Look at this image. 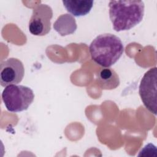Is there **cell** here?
<instances>
[{
  "mask_svg": "<svg viewBox=\"0 0 157 157\" xmlns=\"http://www.w3.org/2000/svg\"><path fill=\"white\" fill-rule=\"evenodd\" d=\"M96 81L102 90H106L117 88L120 83L117 73L112 68L102 69L97 75Z\"/></svg>",
  "mask_w": 157,
  "mask_h": 157,
  "instance_id": "52a82bcc",
  "label": "cell"
},
{
  "mask_svg": "<svg viewBox=\"0 0 157 157\" xmlns=\"http://www.w3.org/2000/svg\"><path fill=\"white\" fill-rule=\"evenodd\" d=\"M53 28L62 36L73 34L77 29L75 19L72 15L62 14L58 17L54 23Z\"/></svg>",
  "mask_w": 157,
  "mask_h": 157,
  "instance_id": "9c48e42d",
  "label": "cell"
},
{
  "mask_svg": "<svg viewBox=\"0 0 157 157\" xmlns=\"http://www.w3.org/2000/svg\"><path fill=\"white\" fill-rule=\"evenodd\" d=\"M53 16L52 8L47 4L37 5L33 10L29 21V31L34 36H43L51 29V19Z\"/></svg>",
  "mask_w": 157,
  "mask_h": 157,
  "instance_id": "5b68a950",
  "label": "cell"
},
{
  "mask_svg": "<svg viewBox=\"0 0 157 157\" xmlns=\"http://www.w3.org/2000/svg\"><path fill=\"white\" fill-rule=\"evenodd\" d=\"M91 59L98 64L109 67L121 56L124 47L121 39L117 36L105 33L98 36L89 47Z\"/></svg>",
  "mask_w": 157,
  "mask_h": 157,
  "instance_id": "7a4b0ae2",
  "label": "cell"
},
{
  "mask_svg": "<svg viewBox=\"0 0 157 157\" xmlns=\"http://www.w3.org/2000/svg\"><path fill=\"white\" fill-rule=\"evenodd\" d=\"M156 83L157 68H150L141 79L139 93L141 100L151 113L156 115Z\"/></svg>",
  "mask_w": 157,
  "mask_h": 157,
  "instance_id": "277c9868",
  "label": "cell"
},
{
  "mask_svg": "<svg viewBox=\"0 0 157 157\" xmlns=\"http://www.w3.org/2000/svg\"><path fill=\"white\" fill-rule=\"evenodd\" d=\"M25 75L23 63L18 59L10 58L0 64V83L3 87L20 83Z\"/></svg>",
  "mask_w": 157,
  "mask_h": 157,
  "instance_id": "8992f818",
  "label": "cell"
},
{
  "mask_svg": "<svg viewBox=\"0 0 157 157\" xmlns=\"http://www.w3.org/2000/svg\"><path fill=\"white\" fill-rule=\"evenodd\" d=\"M109 7L113 28L117 32L134 28L144 18L145 6L141 1H110Z\"/></svg>",
  "mask_w": 157,
  "mask_h": 157,
  "instance_id": "6da1fadb",
  "label": "cell"
},
{
  "mask_svg": "<svg viewBox=\"0 0 157 157\" xmlns=\"http://www.w3.org/2000/svg\"><path fill=\"white\" fill-rule=\"evenodd\" d=\"M1 96L7 110L11 112L27 110L34 99V92L30 88L17 85L6 86Z\"/></svg>",
  "mask_w": 157,
  "mask_h": 157,
  "instance_id": "3957f363",
  "label": "cell"
},
{
  "mask_svg": "<svg viewBox=\"0 0 157 157\" xmlns=\"http://www.w3.org/2000/svg\"><path fill=\"white\" fill-rule=\"evenodd\" d=\"M62 2L67 11L74 17L87 15L91 11L94 3L92 0H63Z\"/></svg>",
  "mask_w": 157,
  "mask_h": 157,
  "instance_id": "ba28073f",
  "label": "cell"
}]
</instances>
